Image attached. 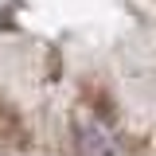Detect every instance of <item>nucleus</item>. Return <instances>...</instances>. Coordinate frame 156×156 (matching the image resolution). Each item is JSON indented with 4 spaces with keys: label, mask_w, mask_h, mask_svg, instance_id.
I'll list each match as a JSON object with an SVG mask.
<instances>
[{
    "label": "nucleus",
    "mask_w": 156,
    "mask_h": 156,
    "mask_svg": "<svg viewBox=\"0 0 156 156\" xmlns=\"http://www.w3.org/2000/svg\"><path fill=\"white\" fill-rule=\"evenodd\" d=\"M78 152L82 156H121L113 144V136H105L94 125H78Z\"/></svg>",
    "instance_id": "obj_1"
},
{
    "label": "nucleus",
    "mask_w": 156,
    "mask_h": 156,
    "mask_svg": "<svg viewBox=\"0 0 156 156\" xmlns=\"http://www.w3.org/2000/svg\"><path fill=\"white\" fill-rule=\"evenodd\" d=\"M23 140H27L23 136V121L0 101V148H20Z\"/></svg>",
    "instance_id": "obj_2"
}]
</instances>
